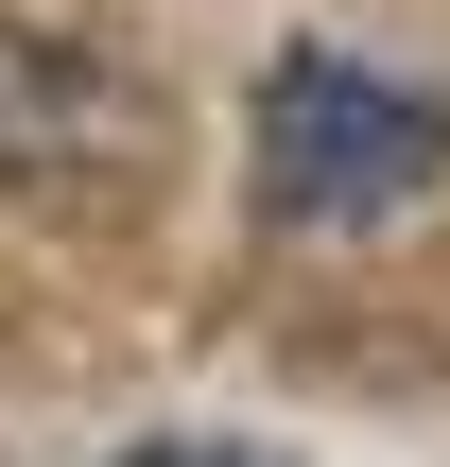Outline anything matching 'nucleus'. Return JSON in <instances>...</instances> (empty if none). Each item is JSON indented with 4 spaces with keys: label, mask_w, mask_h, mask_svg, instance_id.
Here are the masks:
<instances>
[{
    "label": "nucleus",
    "mask_w": 450,
    "mask_h": 467,
    "mask_svg": "<svg viewBox=\"0 0 450 467\" xmlns=\"http://www.w3.org/2000/svg\"><path fill=\"white\" fill-rule=\"evenodd\" d=\"M121 467H277V451H243V433H156V451H121Z\"/></svg>",
    "instance_id": "7ed1b4c3"
},
{
    "label": "nucleus",
    "mask_w": 450,
    "mask_h": 467,
    "mask_svg": "<svg viewBox=\"0 0 450 467\" xmlns=\"http://www.w3.org/2000/svg\"><path fill=\"white\" fill-rule=\"evenodd\" d=\"M434 156H450L434 87H382V69H347V52H277V69H260V191H277L295 225H364V208H399Z\"/></svg>",
    "instance_id": "f257e3e1"
},
{
    "label": "nucleus",
    "mask_w": 450,
    "mask_h": 467,
    "mask_svg": "<svg viewBox=\"0 0 450 467\" xmlns=\"http://www.w3.org/2000/svg\"><path fill=\"white\" fill-rule=\"evenodd\" d=\"M139 156H156V104H139L87 35L0 17V173H17V191H104V173H139Z\"/></svg>",
    "instance_id": "f03ea898"
}]
</instances>
